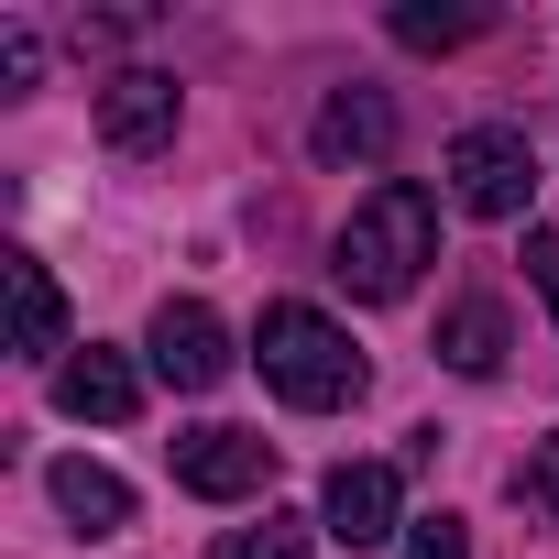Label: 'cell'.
Instances as JSON below:
<instances>
[{
  "label": "cell",
  "instance_id": "obj_13",
  "mask_svg": "<svg viewBox=\"0 0 559 559\" xmlns=\"http://www.w3.org/2000/svg\"><path fill=\"white\" fill-rule=\"evenodd\" d=\"M219 559H319V526L308 515H263V526H230Z\"/></svg>",
  "mask_w": 559,
  "mask_h": 559
},
{
  "label": "cell",
  "instance_id": "obj_7",
  "mask_svg": "<svg viewBox=\"0 0 559 559\" xmlns=\"http://www.w3.org/2000/svg\"><path fill=\"white\" fill-rule=\"evenodd\" d=\"M154 373H165L176 395H209V384L230 373V330H219L198 297H165V308H154Z\"/></svg>",
  "mask_w": 559,
  "mask_h": 559
},
{
  "label": "cell",
  "instance_id": "obj_14",
  "mask_svg": "<svg viewBox=\"0 0 559 559\" xmlns=\"http://www.w3.org/2000/svg\"><path fill=\"white\" fill-rule=\"evenodd\" d=\"M493 12H428V0H406L395 12V45H417V56H439V45H472Z\"/></svg>",
  "mask_w": 559,
  "mask_h": 559
},
{
  "label": "cell",
  "instance_id": "obj_9",
  "mask_svg": "<svg viewBox=\"0 0 559 559\" xmlns=\"http://www.w3.org/2000/svg\"><path fill=\"white\" fill-rule=\"evenodd\" d=\"M0 286H12V352L56 362V352H67V297H56V274H45L34 252H0Z\"/></svg>",
  "mask_w": 559,
  "mask_h": 559
},
{
  "label": "cell",
  "instance_id": "obj_16",
  "mask_svg": "<svg viewBox=\"0 0 559 559\" xmlns=\"http://www.w3.org/2000/svg\"><path fill=\"white\" fill-rule=\"evenodd\" d=\"M406 559H472V526L461 515H417L406 526Z\"/></svg>",
  "mask_w": 559,
  "mask_h": 559
},
{
  "label": "cell",
  "instance_id": "obj_11",
  "mask_svg": "<svg viewBox=\"0 0 559 559\" xmlns=\"http://www.w3.org/2000/svg\"><path fill=\"white\" fill-rule=\"evenodd\" d=\"M45 483H56V515H67L78 537H121V526H132V483H121L110 461H56Z\"/></svg>",
  "mask_w": 559,
  "mask_h": 559
},
{
  "label": "cell",
  "instance_id": "obj_4",
  "mask_svg": "<svg viewBox=\"0 0 559 559\" xmlns=\"http://www.w3.org/2000/svg\"><path fill=\"white\" fill-rule=\"evenodd\" d=\"M319 526H330L341 548H384L395 526H417V515H406V472H395V461H341V472L319 483Z\"/></svg>",
  "mask_w": 559,
  "mask_h": 559
},
{
  "label": "cell",
  "instance_id": "obj_12",
  "mask_svg": "<svg viewBox=\"0 0 559 559\" xmlns=\"http://www.w3.org/2000/svg\"><path fill=\"white\" fill-rule=\"evenodd\" d=\"M439 362H450V373H493V362H504V308H493V297H461V308L439 319Z\"/></svg>",
  "mask_w": 559,
  "mask_h": 559
},
{
  "label": "cell",
  "instance_id": "obj_2",
  "mask_svg": "<svg viewBox=\"0 0 559 559\" xmlns=\"http://www.w3.org/2000/svg\"><path fill=\"white\" fill-rule=\"evenodd\" d=\"M252 352H263V384L286 395V406H308V417H330V406H352V395L373 384L362 352H352V330H341L330 308H263Z\"/></svg>",
  "mask_w": 559,
  "mask_h": 559
},
{
  "label": "cell",
  "instance_id": "obj_8",
  "mask_svg": "<svg viewBox=\"0 0 559 559\" xmlns=\"http://www.w3.org/2000/svg\"><path fill=\"white\" fill-rule=\"evenodd\" d=\"M56 406H67V417L121 428V417L143 406V373H132L121 352H99V341H88V352H67V362H56Z\"/></svg>",
  "mask_w": 559,
  "mask_h": 559
},
{
  "label": "cell",
  "instance_id": "obj_18",
  "mask_svg": "<svg viewBox=\"0 0 559 559\" xmlns=\"http://www.w3.org/2000/svg\"><path fill=\"white\" fill-rule=\"evenodd\" d=\"M0 88H34V34H0Z\"/></svg>",
  "mask_w": 559,
  "mask_h": 559
},
{
  "label": "cell",
  "instance_id": "obj_3",
  "mask_svg": "<svg viewBox=\"0 0 559 559\" xmlns=\"http://www.w3.org/2000/svg\"><path fill=\"white\" fill-rule=\"evenodd\" d=\"M439 176H450V198H461L472 219H526V198H537V154H526L515 121H472V132H450Z\"/></svg>",
  "mask_w": 559,
  "mask_h": 559
},
{
  "label": "cell",
  "instance_id": "obj_6",
  "mask_svg": "<svg viewBox=\"0 0 559 559\" xmlns=\"http://www.w3.org/2000/svg\"><path fill=\"white\" fill-rule=\"evenodd\" d=\"M176 110H187V99H176L165 67H121V78L99 88V143H110V154H165V143H176Z\"/></svg>",
  "mask_w": 559,
  "mask_h": 559
},
{
  "label": "cell",
  "instance_id": "obj_15",
  "mask_svg": "<svg viewBox=\"0 0 559 559\" xmlns=\"http://www.w3.org/2000/svg\"><path fill=\"white\" fill-rule=\"evenodd\" d=\"M515 504H526V515H548V526H559V428H548V439H537V450H526V461H515Z\"/></svg>",
  "mask_w": 559,
  "mask_h": 559
},
{
  "label": "cell",
  "instance_id": "obj_17",
  "mask_svg": "<svg viewBox=\"0 0 559 559\" xmlns=\"http://www.w3.org/2000/svg\"><path fill=\"white\" fill-rule=\"evenodd\" d=\"M526 274H537V297L559 308V230H526Z\"/></svg>",
  "mask_w": 559,
  "mask_h": 559
},
{
  "label": "cell",
  "instance_id": "obj_10",
  "mask_svg": "<svg viewBox=\"0 0 559 559\" xmlns=\"http://www.w3.org/2000/svg\"><path fill=\"white\" fill-rule=\"evenodd\" d=\"M319 165H373L384 143H395V110H384V88H330V110H319Z\"/></svg>",
  "mask_w": 559,
  "mask_h": 559
},
{
  "label": "cell",
  "instance_id": "obj_1",
  "mask_svg": "<svg viewBox=\"0 0 559 559\" xmlns=\"http://www.w3.org/2000/svg\"><path fill=\"white\" fill-rule=\"evenodd\" d=\"M428 263H439V198H428L417 176H384V187L341 219V241H330V274H341L362 308H395Z\"/></svg>",
  "mask_w": 559,
  "mask_h": 559
},
{
  "label": "cell",
  "instance_id": "obj_5",
  "mask_svg": "<svg viewBox=\"0 0 559 559\" xmlns=\"http://www.w3.org/2000/svg\"><path fill=\"white\" fill-rule=\"evenodd\" d=\"M165 450H176V483L209 493V504H241V493L274 483V439H263V428H187V439H165Z\"/></svg>",
  "mask_w": 559,
  "mask_h": 559
}]
</instances>
